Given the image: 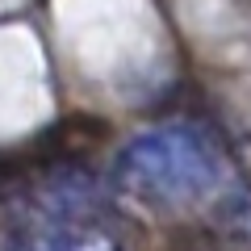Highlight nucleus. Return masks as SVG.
<instances>
[{
	"label": "nucleus",
	"mask_w": 251,
	"mask_h": 251,
	"mask_svg": "<svg viewBox=\"0 0 251 251\" xmlns=\"http://www.w3.org/2000/svg\"><path fill=\"white\" fill-rule=\"evenodd\" d=\"M17 251H117L105 234L97 230H80V226H59V230H46L25 239Z\"/></svg>",
	"instance_id": "obj_2"
},
{
	"label": "nucleus",
	"mask_w": 251,
	"mask_h": 251,
	"mask_svg": "<svg viewBox=\"0 0 251 251\" xmlns=\"http://www.w3.org/2000/svg\"><path fill=\"white\" fill-rule=\"evenodd\" d=\"M113 180L126 197L151 209H188L226 188L230 163L218 138L201 126H151L117 151Z\"/></svg>",
	"instance_id": "obj_1"
}]
</instances>
